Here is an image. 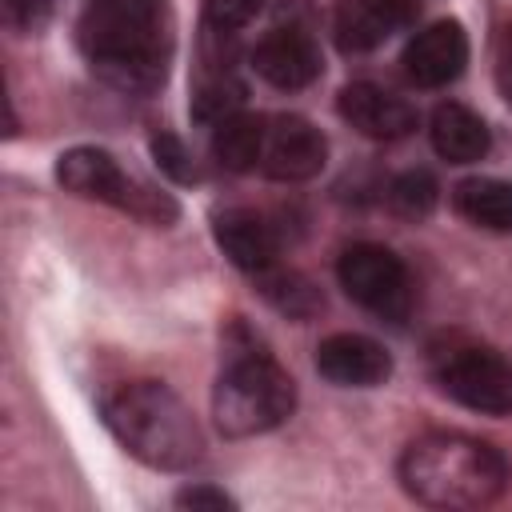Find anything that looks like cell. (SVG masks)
Wrapping results in <instances>:
<instances>
[{
  "label": "cell",
  "instance_id": "cell-10",
  "mask_svg": "<svg viewBox=\"0 0 512 512\" xmlns=\"http://www.w3.org/2000/svg\"><path fill=\"white\" fill-rule=\"evenodd\" d=\"M468 64V36L456 20H436L420 28L404 48V72L420 88L452 84Z\"/></svg>",
  "mask_w": 512,
  "mask_h": 512
},
{
  "label": "cell",
  "instance_id": "cell-11",
  "mask_svg": "<svg viewBox=\"0 0 512 512\" xmlns=\"http://www.w3.org/2000/svg\"><path fill=\"white\" fill-rule=\"evenodd\" d=\"M316 372L336 388H376L388 380L392 360L376 340H368L360 332H336V336L320 340Z\"/></svg>",
  "mask_w": 512,
  "mask_h": 512
},
{
  "label": "cell",
  "instance_id": "cell-5",
  "mask_svg": "<svg viewBox=\"0 0 512 512\" xmlns=\"http://www.w3.org/2000/svg\"><path fill=\"white\" fill-rule=\"evenodd\" d=\"M56 180L84 200L116 204L140 220H152V224H168L176 216V204L164 192L124 176V168L104 148H68L56 164Z\"/></svg>",
  "mask_w": 512,
  "mask_h": 512
},
{
  "label": "cell",
  "instance_id": "cell-9",
  "mask_svg": "<svg viewBox=\"0 0 512 512\" xmlns=\"http://www.w3.org/2000/svg\"><path fill=\"white\" fill-rule=\"evenodd\" d=\"M252 68L272 84V88H308L324 60H320V44L312 40L308 28L300 24H276L268 36H260V44L252 48Z\"/></svg>",
  "mask_w": 512,
  "mask_h": 512
},
{
  "label": "cell",
  "instance_id": "cell-14",
  "mask_svg": "<svg viewBox=\"0 0 512 512\" xmlns=\"http://www.w3.org/2000/svg\"><path fill=\"white\" fill-rule=\"evenodd\" d=\"M212 232H216V244L224 248V256L236 268L252 272V276L264 272V268H272L276 256H280L276 228L260 212H252V208H228V212H220L216 224H212Z\"/></svg>",
  "mask_w": 512,
  "mask_h": 512
},
{
  "label": "cell",
  "instance_id": "cell-6",
  "mask_svg": "<svg viewBox=\"0 0 512 512\" xmlns=\"http://www.w3.org/2000/svg\"><path fill=\"white\" fill-rule=\"evenodd\" d=\"M336 272H340L344 292L360 308L376 312L380 320L400 324L412 312V280H408L404 260L392 248L368 244V240L364 244H352V248L340 252Z\"/></svg>",
  "mask_w": 512,
  "mask_h": 512
},
{
  "label": "cell",
  "instance_id": "cell-12",
  "mask_svg": "<svg viewBox=\"0 0 512 512\" xmlns=\"http://www.w3.org/2000/svg\"><path fill=\"white\" fill-rule=\"evenodd\" d=\"M340 116L368 140H400L416 128V108L372 80H356L340 92Z\"/></svg>",
  "mask_w": 512,
  "mask_h": 512
},
{
  "label": "cell",
  "instance_id": "cell-20",
  "mask_svg": "<svg viewBox=\"0 0 512 512\" xmlns=\"http://www.w3.org/2000/svg\"><path fill=\"white\" fill-rule=\"evenodd\" d=\"M152 156H156L160 172H168L172 180H180V184L196 180V164H192L188 148L180 144V136H172V132H160V136H152Z\"/></svg>",
  "mask_w": 512,
  "mask_h": 512
},
{
  "label": "cell",
  "instance_id": "cell-3",
  "mask_svg": "<svg viewBox=\"0 0 512 512\" xmlns=\"http://www.w3.org/2000/svg\"><path fill=\"white\" fill-rule=\"evenodd\" d=\"M104 424L148 468L184 472L200 460L204 436L188 404L160 380H128L104 396Z\"/></svg>",
  "mask_w": 512,
  "mask_h": 512
},
{
  "label": "cell",
  "instance_id": "cell-2",
  "mask_svg": "<svg viewBox=\"0 0 512 512\" xmlns=\"http://www.w3.org/2000/svg\"><path fill=\"white\" fill-rule=\"evenodd\" d=\"M512 468L488 440L464 432H428L400 456V484L428 508H484L500 500Z\"/></svg>",
  "mask_w": 512,
  "mask_h": 512
},
{
  "label": "cell",
  "instance_id": "cell-8",
  "mask_svg": "<svg viewBox=\"0 0 512 512\" xmlns=\"http://www.w3.org/2000/svg\"><path fill=\"white\" fill-rule=\"evenodd\" d=\"M328 140L304 116H272L264 120V152L260 172L272 180H308L324 168Z\"/></svg>",
  "mask_w": 512,
  "mask_h": 512
},
{
  "label": "cell",
  "instance_id": "cell-4",
  "mask_svg": "<svg viewBox=\"0 0 512 512\" xmlns=\"http://www.w3.org/2000/svg\"><path fill=\"white\" fill-rule=\"evenodd\" d=\"M292 408L296 384L268 352H236L212 392V416L224 436L272 432L292 416Z\"/></svg>",
  "mask_w": 512,
  "mask_h": 512
},
{
  "label": "cell",
  "instance_id": "cell-22",
  "mask_svg": "<svg viewBox=\"0 0 512 512\" xmlns=\"http://www.w3.org/2000/svg\"><path fill=\"white\" fill-rule=\"evenodd\" d=\"M496 84H500L504 100L512 104V24H504L496 36Z\"/></svg>",
  "mask_w": 512,
  "mask_h": 512
},
{
  "label": "cell",
  "instance_id": "cell-19",
  "mask_svg": "<svg viewBox=\"0 0 512 512\" xmlns=\"http://www.w3.org/2000/svg\"><path fill=\"white\" fill-rule=\"evenodd\" d=\"M436 192H440L436 180L416 168V172H404V176L392 180L388 204H392V212L404 216V220H424V216L436 208Z\"/></svg>",
  "mask_w": 512,
  "mask_h": 512
},
{
  "label": "cell",
  "instance_id": "cell-7",
  "mask_svg": "<svg viewBox=\"0 0 512 512\" xmlns=\"http://www.w3.org/2000/svg\"><path fill=\"white\" fill-rule=\"evenodd\" d=\"M440 388L484 416H508L512 412V364L492 348H456L440 360L436 372Z\"/></svg>",
  "mask_w": 512,
  "mask_h": 512
},
{
  "label": "cell",
  "instance_id": "cell-18",
  "mask_svg": "<svg viewBox=\"0 0 512 512\" xmlns=\"http://www.w3.org/2000/svg\"><path fill=\"white\" fill-rule=\"evenodd\" d=\"M260 276V292L280 308V312H288V316H296V320H304V316H312L324 300H320V292L312 288V280H304L300 272H288V268H264V272H256Z\"/></svg>",
  "mask_w": 512,
  "mask_h": 512
},
{
  "label": "cell",
  "instance_id": "cell-1",
  "mask_svg": "<svg viewBox=\"0 0 512 512\" xmlns=\"http://www.w3.org/2000/svg\"><path fill=\"white\" fill-rule=\"evenodd\" d=\"M80 48L112 88L152 92L172 52L164 0H84Z\"/></svg>",
  "mask_w": 512,
  "mask_h": 512
},
{
  "label": "cell",
  "instance_id": "cell-15",
  "mask_svg": "<svg viewBox=\"0 0 512 512\" xmlns=\"http://www.w3.org/2000/svg\"><path fill=\"white\" fill-rule=\"evenodd\" d=\"M428 136H432V148L440 160L448 164H476L488 156L492 148V136H488V124L464 108V104H440L432 112V124H428Z\"/></svg>",
  "mask_w": 512,
  "mask_h": 512
},
{
  "label": "cell",
  "instance_id": "cell-23",
  "mask_svg": "<svg viewBox=\"0 0 512 512\" xmlns=\"http://www.w3.org/2000/svg\"><path fill=\"white\" fill-rule=\"evenodd\" d=\"M176 504H184V508H232V496H224L220 488L200 484V488H184L176 496Z\"/></svg>",
  "mask_w": 512,
  "mask_h": 512
},
{
  "label": "cell",
  "instance_id": "cell-24",
  "mask_svg": "<svg viewBox=\"0 0 512 512\" xmlns=\"http://www.w3.org/2000/svg\"><path fill=\"white\" fill-rule=\"evenodd\" d=\"M4 4H8V16H12L16 24L32 28V24H40V20L48 16V4H52V0H4Z\"/></svg>",
  "mask_w": 512,
  "mask_h": 512
},
{
  "label": "cell",
  "instance_id": "cell-17",
  "mask_svg": "<svg viewBox=\"0 0 512 512\" xmlns=\"http://www.w3.org/2000/svg\"><path fill=\"white\" fill-rule=\"evenodd\" d=\"M212 152L228 172H252L260 168V152H264V120L248 116V112H232L224 120H216L212 132Z\"/></svg>",
  "mask_w": 512,
  "mask_h": 512
},
{
  "label": "cell",
  "instance_id": "cell-13",
  "mask_svg": "<svg viewBox=\"0 0 512 512\" xmlns=\"http://www.w3.org/2000/svg\"><path fill=\"white\" fill-rule=\"evenodd\" d=\"M416 16V0H336V40L344 52H368Z\"/></svg>",
  "mask_w": 512,
  "mask_h": 512
},
{
  "label": "cell",
  "instance_id": "cell-16",
  "mask_svg": "<svg viewBox=\"0 0 512 512\" xmlns=\"http://www.w3.org/2000/svg\"><path fill=\"white\" fill-rule=\"evenodd\" d=\"M452 204L476 228L512 232V180H496V176L460 180L452 188Z\"/></svg>",
  "mask_w": 512,
  "mask_h": 512
},
{
  "label": "cell",
  "instance_id": "cell-21",
  "mask_svg": "<svg viewBox=\"0 0 512 512\" xmlns=\"http://www.w3.org/2000/svg\"><path fill=\"white\" fill-rule=\"evenodd\" d=\"M260 8H264V0H208V24L236 32V28L248 24Z\"/></svg>",
  "mask_w": 512,
  "mask_h": 512
}]
</instances>
